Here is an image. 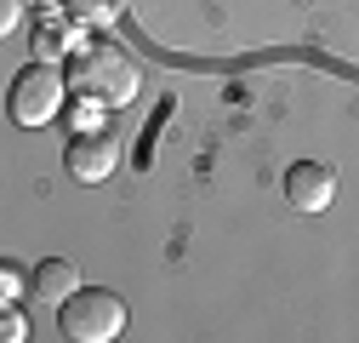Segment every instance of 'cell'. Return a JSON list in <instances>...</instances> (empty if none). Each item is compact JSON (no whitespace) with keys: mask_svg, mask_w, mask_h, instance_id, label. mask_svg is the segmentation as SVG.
Returning a JSON list of instances; mask_svg holds the SVG:
<instances>
[{"mask_svg":"<svg viewBox=\"0 0 359 343\" xmlns=\"http://www.w3.org/2000/svg\"><path fill=\"white\" fill-rule=\"evenodd\" d=\"M63 46H69V29H52V23H40V29H34V58H40V63L63 58Z\"/></svg>","mask_w":359,"mask_h":343,"instance_id":"ba28073f","label":"cell"},{"mask_svg":"<svg viewBox=\"0 0 359 343\" xmlns=\"http://www.w3.org/2000/svg\"><path fill=\"white\" fill-rule=\"evenodd\" d=\"M23 292H29V275L18 264H0V304H18Z\"/></svg>","mask_w":359,"mask_h":343,"instance_id":"30bf717a","label":"cell"},{"mask_svg":"<svg viewBox=\"0 0 359 343\" xmlns=\"http://www.w3.org/2000/svg\"><path fill=\"white\" fill-rule=\"evenodd\" d=\"M63 18L80 29H109L120 18V0H63Z\"/></svg>","mask_w":359,"mask_h":343,"instance_id":"52a82bcc","label":"cell"},{"mask_svg":"<svg viewBox=\"0 0 359 343\" xmlns=\"http://www.w3.org/2000/svg\"><path fill=\"white\" fill-rule=\"evenodd\" d=\"M18 23H23V0H0V40H6Z\"/></svg>","mask_w":359,"mask_h":343,"instance_id":"8fae6325","label":"cell"},{"mask_svg":"<svg viewBox=\"0 0 359 343\" xmlns=\"http://www.w3.org/2000/svg\"><path fill=\"white\" fill-rule=\"evenodd\" d=\"M29 337V321L18 304H0V343H23Z\"/></svg>","mask_w":359,"mask_h":343,"instance_id":"9c48e42d","label":"cell"},{"mask_svg":"<svg viewBox=\"0 0 359 343\" xmlns=\"http://www.w3.org/2000/svg\"><path fill=\"white\" fill-rule=\"evenodd\" d=\"M57 326L74 343H114L126 332V304L103 286H74L63 304H57Z\"/></svg>","mask_w":359,"mask_h":343,"instance_id":"7a4b0ae2","label":"cell"},{"mask_svg":"<svg viewBox=\"0 0 359 343\" xmlns=\"http://www.w3.org/2000/svg\"><path fill=\"white\" fill-rule=\"evenodd\" d=\"M74 286H80V269L69 264V257H46V264L29 275V292H34V297H46V304H63Z\"/></svg>","mask_w":359,"mask_h":343,"instance_id":"8992f818","label":"cell"},{"mask_svg":"<svg viewBox=\"0 0 359 343\" xmlns=\"http://www.w3.org/2000/svg\"><path fill=\"white\" fill-rule=\"evenodd\" d=\"M6 109H12L18 126H52L63 115V75H57V63L18 69L12 86H6Z\"/></svg>","mask_w":359,"mask_h":343,"instance_id":"3957f363","label":"cell"},{"mask_svg":"<svg viewBox=\"0 0 359 343\" xmlns=\"http://www.w3.org/2000/svg\"><path fill=\"white\" fill-rule=\"evenodd\" d=\"M63 166L74 183H109L114 166H120V143L109 132H74L69 149H63Z\"/></svg>","mask_w":359,"mask_h":343,"instance_id":"277c9868","label":"cell"},{"mask_svg":"<svg viewBox=\"0 0 359 343\" xmlns=\"http://www.w3.org/2000/svg\"><path fill=\"white\" fill-rule=\"evenodd\" d=\"M285 200H291L297 212H325V206L337 200V172H331L325 160H297V166L285 172Z\"/></svg>","mask_w":359,"mask_h":343,"instance_id":"5b68a950","label":"cell"},{"mask_svg":"<svg viewBox=\"0 0 359 343\" xmlns=\"http://www.w3.org/2000/svg\"><path fill=\"white\" fill-rule=\"evenodd\" d=\"M23 6H52V0H23Z\"/></svg>","mask_w":359,"mask_h":343,"instance_id":"7c38bea8","label":"cell"},{"mask_svg":"<svg viewBox=\"0 0 359 343\" xmlns=\"http://www.w3.org/2000/svg\"><path fill=\"white\" fill-rule=\"evenodd\" d=\"M69 80L74 92H86L92 103H131L137 98V58H131L126 46H114V40H92V46H80L69 58Z\"/></svg>","mask_w":359,"mask_h":343,"instance_id":"6da1fadb","label":"cell"}]
</instances>
